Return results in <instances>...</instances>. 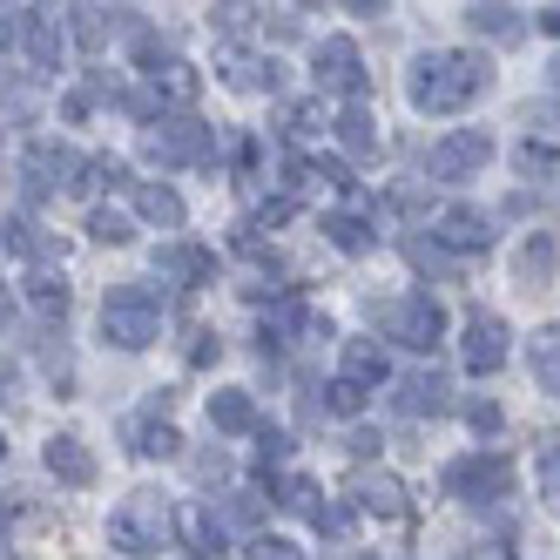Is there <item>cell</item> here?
Segmentation results:
<instances>
[{
  "label": "cell",
  "instance_id": "obj_40",
  "mask_svg": "<svg viewBox=\"0 0 560 560\" xmlns=\"http://www.w3.org/2000/svg\"><path fill=\"white\" fill-rule=\"evenodd\" d=\"M210 21H217L223 34H244V27H250V8H217Z\"/></svg>",
  "mask_w": 560,
  "mask_h": 560
},
{
  "label": "cell",
  "instance_id": "obj_27",
  "mask_svg": "<svg viewBox=\"0 0 560 560\" xmlns=\"http://www.w3.org/2000/svg\"><path fill=\"white\" fill-rule=\"evenodd\" d=\"M466 27H472V34H493V42H513V34H520V14H513V8H466Z\"/></svg>",
  "mask_w": 560,
  "mask_h": 560
},
{
  "label": "cell",
  "instance_id": "obj_11",
  "mask_svg": "<svg viewBox=\"0 0 560 560\" xmlns=\"http://www.w3.org/2000/svg\"><path fill=\"white\" fill-rule=\"evenodd\" d=\"M392 406L406 412V419H439V412L453 406V385H446V372H406L398 392H392Z\"/></svg>",
  "mask_w": 560,
  "mask_h": 560
},
{
  "label": "cell",
  "instance_id": "obj_26",
  "mask_svg": "<svg viewBox=\"0 0 560 560\" xmlns=\"http://www.w3.org/2000/svg\"><path fill=\"white\" fill-rule=\"evenodd\" d=\"M325 230H331V244H338V250H345V257H365V250H372V244H378V236H372V230H365V217H331V223H325Z\"/></svg>",
  "mask_w": 560,
  "mask_h": 560
},
{
  "label": "cell",
  "instance_id": "obj_29",
  "mask_svg": "<svg viewBox=\"0 0 560 560\" xmlns=\"http://www.w3.org/2000/svg\"><path fill=\"white\" fill-rule=\"evenodd\" d=\"M406 257H412V270H432V277H453V257L439 250V244H425V236H406Z\"/></svg>",
  "mask_w": 560,
  "mask_h": 560
},
{
  "label": "cell",
  "instance_id": "obj_8",
  "mask_svg": "<svg viewBox=\"0 0 560 560\" xmlns=\"http://www.w3.org/2000/svg\"><path fill=\"white\" fill-rule=\"evenodd\" d=\"M89 163H82V155H74L68 142H27V189L34 196H42V189H82L89 176H82Z\"/></svg>",
  "mask_w": 560,
  "mask_h": 560
},
{
  "label": "cell",
  "instance_id": "obj_23",
  "mask_svg": "<svg viewBox=\"0 0 560 560\" xmlns=\"http://www.w3.org/2000/svg\"><path fill=\"white\" fill-rule=\"evenodd\" d=\"M210 425L217 432H250L257 425V398L250 392H217L210 398Z\"/></svg>",
  "mask_w": 560,
  "mask_h": 560
},
{
  "label": "cell",
  "instance_id": "obj_9",
  "mask_svg": "<svg viewBox=\"0 0 560 560\" xmlns=\"http://www.w3.org/2000/svg\"><path fill=\"white\" fill-rule=\"evenodd\" d=\"M317 89H338V95H351V102H365L372 95V74L365 68H358V48L345 42V34H331V42L325 48H317Z\"/></svg>",
  "mask_w": 560,
  "mask_h": 560
},
{
  "label": "cell",
  "instance_id": "obj_5",
  "mask_svg": "<svg viewBox=\"0 0 560 560\" xmlns=\"http://www.w3.org/2000/svg\"><path fill=\"white\" fill-rule=\"evenodd\" d=\"M372 317L385 325V338L412 345V351H432L439 338H446V311H439L425 291H412V298H392V304H372Z\"/></svg>",
  "mask_w": 560,
  "mask_h": 560
},
{
  "label": "cell",
  "instance_id": "obj_25",
  "mask_svg": "<svg viewBox=\"0 0 560 560\" xmlns=\"http://www.w3.org/2000/svg\"><path fill=\"white\" fill-rule=\"evenodd\" d=\"M230 82L236 89H257V95H277V61H264V55H230Z\"/></svg>",
  "mask_w": 560,
  "mask_h": 560
},
{
  "label": "cell",
  "instance_id": "obj_12",
  "mask_svg": "<svg viewBox=\"0 0 560 560\" xmlns=\"http://www.w3.org/2000/svg\"><path fill=\"white\" fill-rule=\"evenodd\" d=\"M42 459H48V472L61 479V487H74V493H82V487H95V453H89L74 432H55Z\"/></svg>",
  "mask_w": 560,
  "mask_h": 560
},
{
  "label": "cell",
  "instance_id": "obj_43",
  "mask_svg": "<svg viewBox=\"0 0 560 560\" xmlns=\"http://www.w3.org/2000/svg\"><path fill=\"white\" fill-rule=\"evenodd\" d=\"M196 479H230V459L223 453H203V459H196Z\"/></svg>",
  "mask_w": 560,
  "mask_h": 560
},
{
  "label": "cell",
  "instance_id": "obj_32",
  "mask_svg": "<svg viewBox=\"0 0 560 560\" xmlns=\"http://www.w3.org/2000/svg\"><path fill=\"white\" fill-rule=\"evenodd\" d=\"M136 61H142L149 74H163V68H170V42H163V34H149V27H142V34H136Z\"/></svg>",
  "mask_w": 560,
  "mask_h": 560
},
{
  "label": "cell",
  "instance_id": "obj_34",
  "mask_svg": "<svg viewBox=\"0 0 560 560\" xmlns=\"http://www.w3.org/2000/svg\"><path fill=\"white\" fill-rule=\"evenodd\" d=\"M540 500L560 506V446H540Z\"/></svg>",
  "mask_w": 560,
  "mask_h": 560
},
{
  "label": "cell",
  "instance_id": "obj_19",
  "mask_svg": "<svg viewBox=\"0 0 560 560\" xmlns=\"http://www.w3.org/2000/svg\"><path fill=\"white\" fill-rule=\"evenodd\" d=\"M351 500H358V513H385V520L406 513V487H398L392 472H365V479L351 487Z\"/></svg>",
  "mask_w": 560,
  "mask_h": 560
},
{
  "label": "cell",
  "instance_id": "obj_36",
  "mask_svg": "<svg viewBox=\"0 0 560 560\" xmlns=\"http://www.w3.org/2000/svg\"><path fill=\"white\" fill-rule=\"evenodd\" d=\"M257 513H264V500H257V493H230V506H223L230 527H257Z\"/></svg>",
  "mask_w": 560,
  "mask_h": 560
},
{
  "label": "cell",
  "instance_id": "obj_3",
  "mask_svg": "<svg viewBox=\"0 0 560 560\" xmlns=\"http://www.w3.org/2000/svg\"><path fill=\"white\" fill-rule=\"evenodd\" d=\"M446 493L466 500V506H493L513 493V459L506 453H466L446 466Z\"/></svg>",
  "mask_w": 560,
  "mask_h": 560
},
{
  "label": "cell",
  "instance_id": "obj_41",
  "mask_svg": "<svg viewBox=\"0 0 560 560\" xmlns=\"http://www.w3.org/2000/svg\"><path fill=\"white\" fill-rule=\"evenodd\" d=\"M257 453H264V466H284V453H291V439H284V432H264V446H257Z\"/></svg>",
  "mask_w": 560,
  "mask_h": 560
},
{
  "label": "cell",
  "instance_id": "obj_2",
  "mask_svg": "<svg viewBox=\"0 0 560 560\" xmlns=\"http://www.w3.org/2000/svg\"><path fill=\"white\" fill-rule=\"evenodd\" d=\"M102 338L115 351H149L163 338V291L149 284H108L102 298Z\"/></svg>",
  "mask_w": 560,
  "mask_h": 560
},
{
  "label": "cell",
  "instance_id": "obj_18",
  "mask_svg": "<svg viewBox=\"0 0 560 560\" xmlns=\"http://www.w3.org/2000/svg\"><path fill=\"white\" fill-rule=\"evenodd\" d=\"M21 42H27V61L34 68H55L61 61V27L42 8H21Z\"/></svg>",
  "mask_w": 560,
  "mask_h": 560
},
{
  "label": "cell",
  "instance_id": "obj_33",
  "mask_svg": "<svg viewBox=\"0 0 560 560\" xmlns=\"http://www.w3.org/2000/svg\"><path fill=\"white\" fill-rule=\"evenodd\" d=\"M0 244H8V250H21V257H42V250H48L42 236H34V223H0Z\"/></svg>",
  "mask_w": 560,
  "mask_h": 560
},
{
  "label": "cell",
  "instance_id": "obj_31",
  "mask_svg": "<svg viewBox=\"0 0 560 560\" xmlns=\"http://www.w3.org/2000/svg\"><path fill=\"white\" fill-rule=\"evenodd\" d=\"M27 298L42 304V311H55V317L68 311V284H61V277H27Z\"/></svg>",
  "mask_w": 560,
  "mask_h": 560
},
{
  "label": "cell",
  "instance_id": "obj_42",
  "mask_svg": "<svg viewBox=\"0 0 560 560\" xmlns=\"http://www.w3.org/2000/svg\"><path fill=\"white\" fill-rule=\"evenodd\" d=\"M250 560H298V547H291V540H257Z\"/></svg>",
  "mask_w": 560,
  "mask_h": 560
},
{
  "label": "cell",
  "instance_id": "obj_22",
  "mask_svg": "<svg viewBox=\"0 0 560 560\" xmlns=\"http://www.w3.org/2000/svg\"><path fill=\"white\" fill-rule=\"evenodd\" d=\"M338 149L358 155V163H365V155H378V122H372L365 108H345V115H338Z\"/></svg>",
  "mask_w": 560,
  "mask_h": 560
},
{
  "label": "cell",
  "instance_id": "obj_4",
  "mask_svg": "<svg viewBox=\"0 0 560 560\" xmlns=\"http://www.w3.org/2000/svg\"><path fill=\"white\" fill-rule=\"evenodd\" d=\"M163 534H170V506L155 493H129L108 513V547H122V553H155Z\"/></svg>",
  "mask_w": 560,
  "mask_h": 560
},
{
  "label": "cell",
  "instance_id": "obj_45",
  "mask_svg": "<svg viewBox=\"0 0 560 560\" xmlns=\"http://www.w3.org/2000/svg\"><path fill=\"white\" fill-rule=\"evenodd\" d=\"M540 27H547V34H553V42H560V8H547V14H540Z\"/></svg>",
  "mask_w": 560,
  "mask_h": 560
},
{
  "label": "cell",
  "instance_id": "obj_17",
  "mask_svg": "<svg viewBox=\"0 0 560 560\" xmlns=\"http://www.w3.org/2000/svg\"><path fill=\"white\" fill-rule=\"evenodd\" d=\"M176 534L189 540L196 560H217V553H223V520H217L210 506H183V513H176Z\"/></svg>",
  "mask_w": 560,
  "mask_h": 560
},
{
  "label": "cell",
  "instance_id": "obj_38",
  "mask_svg": "<svg viewBox=\"0 0 560 560\" xmlns=\"http://www.w3.org/2000/svg\"><path fill=\"white\" fill-rule=\"evenodd\" d=\"M466 419H472L479 432H500V406H493V398H472V406H466Z\"/></svg>",
  "mask_w": 560,
  "mask_h": 560
},
{
  "label": "cell",
  "instance_id": "obj_6",
  "mask_svg": "<svg viewBox=\"0 0 560 560\" xmlns=\"http://www.w3.org/2000/svg\"><path fill=\"white\" fill-rule=\"evenodd\" d=\"M493 163V136L487 129H453V136H439L432 155H425V176L432 183H466Z\"/></svg>",
  "mask_w": 560,
  "mask_h": 560
},
{
  "label": "cell",
  "instance_id": "obj_1",
  "mask_svg": "<svg viewBox=\"0 0 560 560\" xmlns=\"http://www.w3.org/2000/svg\"><path fill=\"white\" fill-rule=\"evenodd\" d=\"M487 89H493L487 55H466V48L419 55V61H412V82H406L412 108H425V115H459V108H472Z\"/></svg>",
  "mask_w": 560,
  "mask_h": 560
},
{
  "label": "cell",
  "instance_id": "obj_21",
  "mask_svg": "<svg viewBox=\"0 0 560 560\" xmlns=\"http://www.w3.org/2000/svg\"><path fill=\"white\" fill-rule=\"evenodd\" d=\"M122 439H129V453H142V459H176V453H183L176 425H142V419H122Z\"/></svg>",
  "mask_w": 560,
  "mask_h": 560
},
{
  "label": "cell",
  "instance_id": "obj_14",
  "mask_svg": "<svg viewBox=\"0 0 560 560\" xmlns=\"http://www.w3.org/2000/svg\"><path fill=\"white\" fill-rule=\"evenodd\" d=\"M553 270H560V244H553V230H534L527 244H520V257H513V277L527 291H540V284H553Z\"/></svg>",
  "mask_w": 560,
  "mask_h": 560
},
{
  "label": "cell",
  "instance_id": "obj_44",
  "mask_svg": "<svg viewBox=\"0 0 560 560\" xmlns=\"http://www.w3.org/2000/svg\"><path fill=\"white\" fill-rule=\"evenodd\" d=\"M264 34H270V42H291L298 21H291V14H277V21H264Z\"/></svg>",
  "mask_w": 560,
  "mask_h": 560
},
{
  "label": "cell",
  "instance_id": "obj_47",
  "mask_svg": "<svg viewBox=\"0 0 560 560\" xmlns=\"http://www.w3.org/2000/svg\"><path fill=\"white\" fill-rule=\"evenodd\" d=\"M547 82H553V89H560V55H553V68H547Z\"/></svg>",
  "mask_w": 560,
  "mask_h": 560
},
{
  "label": "cell",
  "instance_id": "obj_15",
  "mask_svg": "<svg viewBox=\"0 0 560 560\" xmlns=\"http://www.w3.org/2000/svg\"><path fill=\"white\" fill-rule=\"evenodd\" d=\"M155 270L176 277V284H210V277H217V257H210L203 244H163V250H155Z\"/></svg>",
  "mask_w": 560,
  "mask_h": 560
},
{
  "label": "cell",
  "instance_id": "obj_24",
  "mask_svg": "<svg viewBox=\"0 0 560 560\" xmlns=\"http://www.w3.org/2000/svg\"><path fill=\"white\" fill-rule=\"evenodd\" d=\"M527 358H534V378H540V392H560V325H547V331H534V345H527Z\"/></svg>",
  "mask_w": 560,
  "mask_h": 560
},
{
  "label": "cell",
  "instance_id": "obj_20",
  "mask_svg": "<svg viewBox=\"0 0 560 560\" xmlns=\"http://www.w3.org/2000/svg\"><path fill=\"white\" fill-rule=\"evenodd\" d=\"M136 217H149V223H163V230H183V196L170 189V183H136Z\"/></svg>",
  "mask_w": 560,
  "mask_h": 560
},
{
  "label": "cell",
  "instance_id": "obj_10",
  "mask_svg": "<svg viewBox=\"0 0 560 560\" xmlns=\"http://www.w3.org/2000/svg\"><path fill=\"white\" fill-rule=\"evenodd\" d=\"M459 358H466V372H500L506 365V317L472 311L466 317V338H459Z\"/></svg>",
  "mask_w": 560,
  "mask_h": 560
},
{
  "label": "cell",
  "instance_id": "obj_16",
  "mask_svg": "<svg viewBox=\"0 0 560 560\" xmlns=\"http://www.w3.org/2000/svg\"><path fill=\"white\" fill-rule=\"evenodd\" d=\"M385 372H392V358H385V345L378 338H351L345 345V385H385Z\"/></svg>",
  "mask_w": 560,
  "mask_h": 560
},
{
  "label": "cell",
  "instance_id": "obj_48",
  "mask_svg": "<svg viewBox=\"0 0 560 560\" xmlns=\"http://www.w3.org/2000/svg\"><path fill=\"white\" fill-rule=\"evenodd\" d=\"M338 560H372V553H338Z\"/></svg>",
  "mask_w": 560,
  "mask_h": 560
},
{
  "label": "cell",
  "instance_id": "obj_28",
  "mask_svg": "<svg viewBox=\"0 0 560 560\" xmlns=\"http://www.w3.org/2000/svg\"><path fill=\"white\" fill-rule=\"evenodd\" d=\"M89 236H95V244H129L136 223H129L122 210H89Z\"/></svg>",
  "mask_w": 560,
  "mask_h": 560
},
{
  "label": "cell",
  "instance_id": "obj_13",
  "mask_svg": "<svg viewBox=\"0 0 560 560\" xmlns=\"http://www.w3.org/2000/svg\"><path fill=\"white\" fill-rule=\"evenodd\" d=\"M432 244L439 250H487L493 244V217H479V210H446L439 217V230H432Z\"/></svg>",
  "mask_w": 560,
  "mask_h": 560
},
{
  "label": "cell",
  "instance_id": "obj_35",
  "mask_svg": "<svg viewBox=\"0 0 560 560\" xmlns=\"http://www.w3.org/2000/svg\"><path fill=\"white\" fill-rule=\"evenodd\" d=\"M311 527H317V534H331V540H345V534H351V506H317V513H311Z\"/></svg>",
  "mask_w": 560,
  "mask_h": 560
},
{
  "label": "cell",
  "instance_id": "obj_37",
  "mask_svg": "<svg viewBox=\"0 0 560 560\" xmlns=\"http://www.w3.org/2000/svg\"><path fill=\"white\" fill-rule=\"evenodd\" d=\"M223 358V345H217V331H196V345H189V365L203 372V365H217Z\"/></svg>",
  "mask_w": 560,
  "mask_h": 560
},
{
  "label": "cell",
  "instance_id": "obj_49",
  "mask_svg": "<svg viewBox=\"0 0 560 560\" xmlns=\"http://www.w3.org/2000/svg\"><path fill=\"white\" fill-rule=\"evenodd\" d=\"M0 459H8V432H0Z\"/></svg>",
  "mask_w": 560,
  "mask_h": 560
},
{
  "label": "cell",
  "instance_id": "obj_30",
  "mask_svg": "<svg viewBox=\"0 0 560 560\" xmlns=\"http://www.w3.org/2000/svg\"><path fill=\"white\" fill-rule=\"evenodd\" d=\"M560 170V149H540V142H520V176H553Z\"/></svg>",
  "mask_w": 560,
  "mask_h": 560
},
{
  "label": "cell",
  "instance_id": "obj_46",
  "mask_svg": "<svg viewBox=\"0 0 560 560\" xmlns=\"http://www.w3.org/2000/svg\"><path fill=\"white\" fill-rule=\"evenodd\" d=\"M0 398H14V365H0Z\"/></svg>",
  "mask_w": 560,
  "mask_h": 560
},
{
  "label": "cell",
  "instance_id": "obj_7",
  "mask_svg": "<svg viewBox=\"0 0 560 560\" xmlns=\"http://www.w3.org/2000/svg\"><path fill=\"white\" fill-rule=\"evenodd\" d=\"M142 155L163 170H183V163H203L210 155V122H196V115H170L163 129L142 136Z\"/></svg>",
  "mask_w": 560,
  "mask_h": 560
},
{
  "label": "cell",
  "instance_id": "obj_39",
  "mask_svg": "<svg viewBox=\"0 0 560 560\" xmlns=\"http://www.w3.org/2000/svg\"><path fill=\"white\" fill-rule=\"evenodd\" d=\"M358 406H365V392H358V385H345V378H338V385H331V412H345V419H351Z\"/></svg>",
  "mask_w": 560,
  "mask_h": 560
}]
</instances>
